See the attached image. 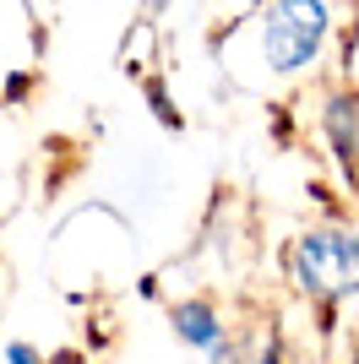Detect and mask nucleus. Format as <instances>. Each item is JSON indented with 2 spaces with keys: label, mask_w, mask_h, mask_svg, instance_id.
<instances>
[{
  "label": "nucleus",
  "mask_w": 359,
  "mask_h": 364,
  "mask_svg": "<svg viewBox=\"0 0 359 364\" xmlns=\"http://www.w3.org/2000/svg\"><path fill=\"white\" fill-rule=\"evenodd\" d=\"M288 272H294L299 294H311L316 304L338 310L343 299L359 294V234L354 228H311V234H299Z\"/></svg>",
  "instance_id": "1"
},
{
  "label": "nucleus",
  "mask_w": 359,
  "mask_h": 364,
  "mask_svg": "<svg viewBox=\"0 0 359 364\" xmlns=\"http://www.w3.org/2000/svg\"><path fill=\"white\" fill-rule=\"evenodd\" d=\"M332 33L327 0H272L267 22H261V55L278 76H294L321 55Z\"/></svg>",
  "instance_id": "2"
},
{
  "label": "nucleus",
  "mask_w": 359,
  "mask_h": 364,
  "mask_svg": "<svg viewBox=\"0 0 359 364\" xmlns=\"http://www.w3.org/2000/svg\"><path fill=\"white\" fill-rule=\"evenodd\" d=\"M327 141L338 152L348 180H359V92H332L327 98Z\"/></svg>",
  "instance_id": "3"
},
{
  "label": "nucleus",
  "mask_w": 359,
  "mask_h": 364,
  "mask_svg": "<svg viewBox=\"0 0 359 364\" xmlns=\"http://www.w3.org/2000/svg\"><path fill=\"white\" fill-rule=\"evenodd\" d=\"M175 337L185 348L218 353L224 348V321H218V310L207 299H185V304H175Z\"/></svg>",
  "instance_id": "4"
},
{
  "label": "nucleus",
  "mask_w": 359,
  "mask_h": 364,
  "mask_svg": "<svg viewBox=\"0 0 359 364\" xmlns=\"http://www.w3.org/2000/svg\"><path fill=\"white\" fill-rule=\"evenodd\" d=\"M6 364H44V353L33 343H6Z\"/></svg>",
  "instance_id": "5"
},
{
  "label": "nucleus",
  "mask_w": 359,
  "mask_h": 364,
  "mask_svg": "<svg viewBox=\"0 0 359 364\" xmlns=\"http://www.w3.org/2000/svg\"><path fill=\"white\" fill-rule=\"evenodd\" d=\"M147 98H152V109H158V120H164V125H180V120H175V109H169V98H164V87H158V82H152V87H147Z\"/></svg>",
  "instance_id": "6"
},
{
  "label": "nucleus",
  "mask_w": 359,
  "mask_h": 364,
  "mask_svg": "<svg viewBox=\"0 0 359 364\" xmlns=\"http://www.w3.org/2000/svg\"><path fill=\"white\" fill-rule=\"evenodd\" d=\"M212 364H239V359H234V348H229V343H224V348L212 353Z\"/></svg>",
  "instance_id": "7"
},
{
  "label": "nucleus",
  "mask_w": 359,
  "mask_h": 364,
  "mask_svg": "<svg viewBox=\"0 0 359 364\" xmlns=\"http://www.w3.org/2000/svg\"><path fill=\"white\" fill-rule=\"evenodd\" d=\"M261 364H283V353H278V343H272V348L261 353Z\"/></svg>",
  "instance_id": "8"
},
{
  "label": "nucleus",
  "mask_w": 359,
  "mask_h": 364,
  "mask_svg": "<svg viewBox=\"0 0 359 364\" xmlns=\"http://www.w3.org/2000/svg\"><path fill=\"white\" fill-rule=\"evenodd\" d=\"M152 6H169V0H152Z\"/></svg>",
  "instance_id": "9"
}]
</instances>
